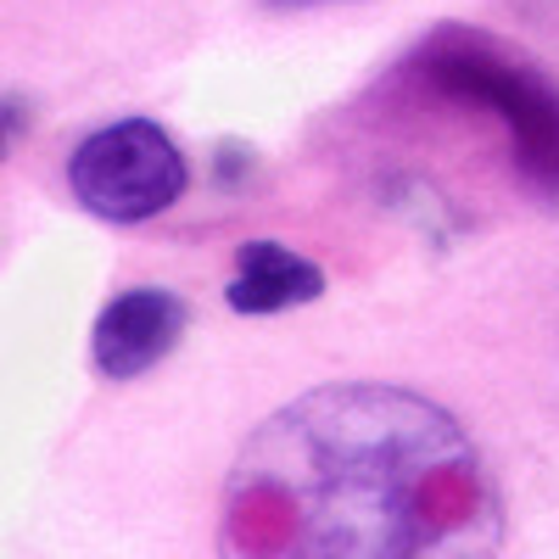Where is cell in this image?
Segmentation results:
<instances>
[{"mask_svg":"<svg viewBox=\"0 0 559 559\" xmlns=\"http://www.w3.org/2000/svg\"><path fill=\"white\" fill-rule=\"evenodd\" d=\"M23 134H28V107L17 96H0V157H7Z\"/></svg>","mask_w":559,"mask_h":559,"instance_id":"8992f818","label":"cell"},{"mask_svg":"<svg viewBox=\"0 0 559 559\" xmlns=\"http://www.w3.org/2000/svg\"><path fill=\"white\" fill-rule=\"evenodd\" d=\"M498 487L459 419L386 381L313 386L247 437L224 543L247 554H476L498 543Z\"/></svg>","mask_w":559,"mask_h":559,"instance_id":"6da1fadb","label":"cell"},{"mask_svg":"<svg viewBox=\"0 0 559 559\" xmlns=\"http://www.w3.org/2000/svg\"><path fill=\"white\" fill-rule=\"evenodd\" d=\"M286 7H313V0H286Z\"/></svg>","mask_w":559,"mask_h":559,"instance_id":"52a82bcc","label":"cell"},{"mask_svg":"<svg viewBox=\"0 0 559 559\" xmlns=\"http://www.w3.org/2000/svg\"><path fill=\"white\" fill-rule=\"evenodd\" d=\"M185 324H191V308H185V297L168 292V286L118 292L96 319V336H90L96 376L102 381H140L146 369H157L179 347Z\"/></svg>","mask_w":559,"mask_h":559,"instance_id":"277c9868","label":"cell"},{"mask_svg":"<svg viewBox=\"0 0 559 559\" xmlns=\"http://www.w3.org/2000/svg\"><path fill=\"white\" fill-rule=\"evenodd\" d=\"M319 297H324V269L280 241H247L236 252V280L224 292L236 313H286Z\"/></svg>","mask_w":559,"mask_h":559,"instance_id":"5b68a950","label":"cell"},{"mask_svg":"<svg viewBox=\"0 0 559 559\" xmlns=\"http://www.w3.org/2000/svg\"><path fill=\"white\" fill-rule=\"evenodd\" d=\"M426 79L453 102L492 107V118L509 129L515 168L526 191L543 202H559V90L503 45L448 28L426 45Z\"/></svg>","mask_w":559,"mask_h":559,"instance_id":"7a4b0ae2","label":"cell"},{"mask_svg":"<svg viewBox=\"0 0 559 559\" xmlns=\"http://www.w3.org/2000/svg\"><path fill=\"white\" fill-rule=\"evenodd\" d=\"M68 191L107 224H146L191 191V168L174 134L152 118H118L90 129L68 157Z\"/></svg>","mask_w":559,"mask_h":559,"instance_id":"3957f363","label":"cell"}]
</instances>
